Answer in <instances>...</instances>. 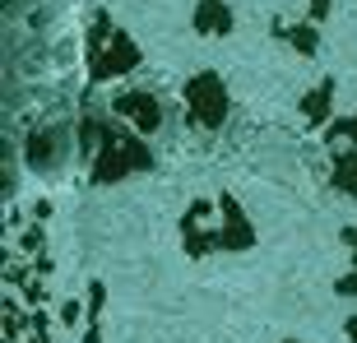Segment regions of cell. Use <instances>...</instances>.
<instances>
[{
    "instance_id": "ba28073f",
    "label": "cell",
    "mask_w": 357,
    "mask_h": 343,
    "mask_svg": "<svg viewBox=\"0 0 357 343\" xmlns=\"http://www.w3.org/2000/svg\"><path fill=\"white\" fill-rule=\"evenodd\" d=\"M330 107H334V79H320L316 89L302 98V116H306V125H325V121H330Z\"/></svg>"
},
{
    "instance_id": "7c38bea8",
    "label": "cell",
    "mask_w": 357,
    "mask_h": 343,
    "mask_svg": "<svg viewBox=\"0 0 357 343\" xmlns=\"http://www.w3.org/2000/svg\"><path fill=\"white\" fill-rule=\"evenodd\" d=\"M334 292H339V297H357V269L339 278V283H334Z\"/></svg>"
},
{
    "instance_id": "277c9868",
    "label": "cell",
    "mask_w": 357,
    "mask_h": 343,
    "mask_svg": "<svg viewBox=\"0 0 357 343\" xmlns=\"http://www.w3.org/2000/svg\"><path fill=\"white\" fill-rule=\"evenodd\" d=\"M112 116L126 121V125L139 130V135H153L162 125V102L144 89H130V93H116V98H112Z\"/></svg>"
},
{
    "instance_id": "7a4b0ae2",
    "label": "cell",
    "mask_w": 357,
    "mask_h": 343,
    "mask_svg": "<svg viewBox=\"0 0 357 343\" xmlns=\"http://www.w3.org/2000/svg\"><path fill=\"white\" fill-rule=\"evenodd\" d=\"M139 66V47H135L121 28H112L107 14H98V24L89 28V75L93 79H116Z\"/></svg>"
},
{
    "instance_id": "52a82bcc",
    "label": "cell",
    "mask_w": 357,
    "mask_h": 343,
    "mask_svg": "<svg viewBox=\"0 0 357 343\" xmlns=\"http://www.w3.org/2000/svg\"><path fill=\"white\" fill-rule=\"evenodd\" d=\"M195 28L209 33V38L232 33V5H227V0H199L195 5Z\"/></svg>"
},
{
    "instance_id": "8992f818",
    "label": "cell",
    "mask_w": 357,
    "mask_h": 343,
    "mask_svg": "<svg viewBox=\"0 0 357 343\" xmlns=\"http://www.w3.org/2000/svg\"><path fill=\"white\" fill-rule=\"evenodd\" d=\"M218 251H251L255 246V232L246 223V213L232 195H218Z\"/></svg>"
},
{
    "instance_id": "9c48e42d",
    "label": "cell",
    "mask_w": 357,
    "mask_h": 343,
    "mask_svg": "<svg viewBox=\"0 0 357 343\" xmlns=\"http://www.w3.org/2000/svg\"><path fill=\"white\" fill-rule=\"evenodd\" d=\"M274 38L288 42L292 52H302V56H316V47H320L316 24H274Z\"/></svg>"
},
{
    "instance_id": "9a60e30c",
    "label": "cell",
    "mask_w": 357,
    "mask_h": 343,
    "mask_svg": "<svg viewBox=\"0 0 357 343\" xmlns=\"http://www.w3.org/2000/svg\"><path fill=\"white\" fill-rule=\"evenodd\" d=\"M348 339H353V343H357V316H353V320H348Z\"/></svg>"
},
{
    "instance_id": "30bf717a",
    "label": "cell",
    "mask_w": 357,
    "mask_h": 343,
    "mask_svg": "<svg viewBox=\"0 0 357 343\" xmlns=\"http://www.w3.org/2000/svg\"><path fill=\"white\" fill-rule=\"evenodd\" d=\"M334 190L357 199V148H334Z\"/></svg>"
},
{
    "instance_id": "8fae6325",
    "label": "cell",
    "mask_w": 357,
    "mask_h": 343,
    "mask_svg": "<svg viewBox=\"0 0 357 343\" xmlns=\"http://www.w3.org/2000/svg\"><path fill=\"white\" fill-rule=\"evenodd\" d=\"M330 148H357V116L330 125Z\"/></svg>"
},
{
    "instance_id": "4fadbf2b",
    "label": "cell",
    "mask_w": 357,
    "mask_h": 343,
    "mask_svg": "<svg viewBox=\"0 0 357 343\" xmlns=\"http://www.w3.org/2000/svg\"><path fill=\"white\" fill-rule=\"evenodd\" d=\"M306 5H311V19H316V24L330 14V0H306Z\"/></svg>"
},
{
    "instance_id": "6da1fadb",
    "label": "cell",
    "mask_w": 357,
    "mask_h": 343,
    "mask_svg": "<svg viewBox=\"0 0 357 343\" xmlns=\"http://www.w3.org/2000/svg\"><path fill=\"white\" fill-rule=\"evenodd\" d=\"M84 130L98 135V139H89V172L98 185H112L130 172L153 167V148L144 139H135V130H121V125H107V121H89Z\"/></svg>"
},
{
    "instance_id": "2e32d148",
    "label": "cell",
    "mask_w": 357,
    "mask_h": 343,
    "mask_svg": "<svg viewBox=\"0 0 357 343\" xmlns=\"http://www.w3.org/2000/svg\"><path fill=\"white\" fill-rule=\"evenodd\" d=\"M288 343H297V339H288Z\"/></svg>"
},
{
    "instance_id": "5bb4252c",
    "label": "cell",
    "mask_w": 357,
    "mask_h": 343,
    "mask_svg": "<svg viewBox=\"0 0 357 343\" xmlns=\"http://www.w3.org/2000/svg\"><path fill=\"white\" fill-rule=\"evenodd\" d=\"M344 241H348V251H353V269H357V227H344Z\"/></svg>"
},
{
    "instance_id": "5b68a950",
    "label": "cell",
    "mask_w": 357,
    "mask_h": 343,
    "mask_svg": "<svg viewBox=\"0 0 357 343\" xmlns=\"http://www.w3.org/2000/svg\"><path fill=\"white\" fill-rule=\"evenodd\" d=\"M181 237H185V251L190 255H209L218 251V223H213V204L195 199L190 213L181 218Z\"/></svg>"
},
{
    "instance_id": "3957f363",
    "label": "cell",
    "mask_w": 357,
    "mask_h": 343,
    "mask_svg": "<svg viewBox=\"0 0 357 343\" xmlns=\"http://www.w3.org/2000/svg\"><path fill=\"white\" fill-rule=\"evenodd\" d=\"M185 121L195 130H218L227 121V89L213 70H204V75H195L185 84Z\"/></svg>"
}]
</instances>
